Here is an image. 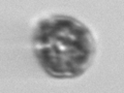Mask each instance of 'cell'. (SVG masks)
Here are the masks:
<instances>
[{
	"mask_svg": "<svg viewBox=\"0 0 124 93\" xmlns=\"http://www.w3.org/2000/svg\"><path fill=\"white\" fill-rule=\"evenodd\" d=\"M33 53L49 76L71 79L91 64L95 44L83 23L67 16H52L40 21L33 35Z\"/></svg>",
	"mask_w": 124,
	"mask_h": 93,
	"instance_id": "6da1fadb",
	"label": "cell"
}]
</instances>
